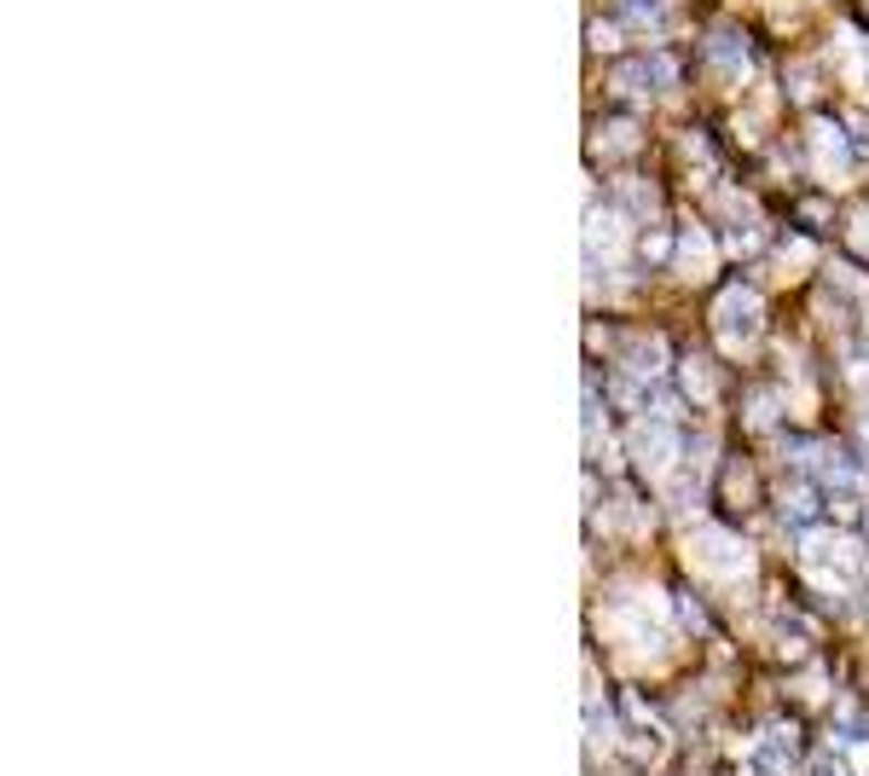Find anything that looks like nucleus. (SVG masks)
Instances as JSON below:
<instances>
[{
	"label": "nucleus",
	"mask_w": 869,
	"mask_h": 776,
	"mask_svg": "<svg viewBox=\"0 0 869 776\" xmlns=\"http://www.w3.org/2000/svg\"><path fill=\"white\" fill-rule=\"evenodd\" d=\"M678 82V70H673V59L667 53H650V59H621V70H615V88L621 93H667Z\"/></svg>",
	"instance_id": "1"
},
{
	"label": "nucleus",
	"mask_w": 869,
	"mask_h": 776,
	"mask_svg": "<svg viewBox=\"0 0 869 776\" xmlns=\"http://www.w3.org/2000/svg\"><path fill=\"white\" fill-rule=\"evenodd\" d=\"M621 30H661L667 23V0H615Z\"/></svg>",
	"instance_id": "3"
},
{
	"label": "nucleus",
	"mask_w": 869,
	"mask_h": 776,
	"mask_svg": "<svg viewBox=\"0 0 869 776\" xmlns=\"http://www.w3.org/2000/svg\"><path fill=\"white\" fill-rule=\"evenodd\" d=\"M707 53H713V64L725 59V70H743V59H748V53H743V35H736V30H713V35H707Z\"/></svg>",
	"instance_id": "4"
},
{
	"label": "nucleus",
	"mask_w": 869,
	"mask_h": 776,
	"mask_svg": "<svg viewBox=\"0 0 869 776\" xmlns=\"http://www.w3.org/2000/svg\"><path fill=\"white\" fill-rule=\"evenodd\" d=\"M719 330H730V336H754L759 330V307H754L748 290H730L719 302Z\"/></svg>",
	"instance_id": "2"
}]
</instances>
